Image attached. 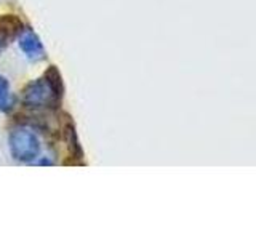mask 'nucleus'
<instances>
[{"label": "nucleus", "mask_w": 256, "mask_h": 240, "mask_svg": "<svg viewBox=\"0 0 256 240\" xmlns=\"http://www.w3.org/2000/svg\"><path fill=\"white\" fill-rule=\"evenodd\" d=\"M8 88H10V85H8V80L0 76V100H2L4 96L8 93Z\"/></svg>", "instance_id": "obj_7"}, {"label": "nucleus", "mask_w": 256, "mask_h": 240, "mask_svg": "<svg viewBox=\"0 0 256 240\" xmlns=\"http://www.w3.org/2000/svg\"><path fill=\"white\" fill-rule=\"evenodd\" d=\"M36 165H53V162L52 160H48V158H40V160H37V162H34Z\"/></svg>", "instance_id": "obj_8"}, {"label": "nucleus", "mask_w": 256, "mask_h": 240, "mask_svg": "<svg viewBox=\"0 0 256 240\" xmlns=\"http://www.w3.org/2000/svg\"><path fill=\"white\" fill-rule=\"evenodd\" d=\"M64 96V82L60 69L48 66L44 76L26 85L22 104L29 109H56Z\"/></svg>", "instance_id": "obj_1"}, {"label": "nucleus", "mask_w": 256, "mask_h": 240, "mask_svg": "<svg viewBox=\"0 0 256 240\" xmlns=\"http://www.w3.org/2000/svg\"><path fill=\"white\" fill-rule=\"evenodd\" d=\"M18 45L30 61H38L45 58V48L42 40L32 29H22V32L18 36Z\"/></svg>", "instance_id": "obj_3"}, {"label": "nucleus", "mask_w": 256, "mask_h": 240, "mask_svg": "<svg viewBox=\"0 0 256 240\" xmlns=\"http://www.w3.org/2000/svg\"><path fill=\"white\" fill-rule=\"evenodd\" d=\"M22 29V22L16 14H0V53L21 34Z\"/></svg>", "instance_id": "obj_4"}, {"label": "nucleus", "mask_w": 256, "mask_h": 240, "mask_svg": "<svg viewBox=\"0 0 256 240\" xmlns=\"http://www.w3.org/2000/svg\"><path fill=\"white\" fill-rule=\"evenodd\" d=\"M62 134H64V140H66V146H68L70 158H76L77 164H80V160H82V157H84V152H82V148H80L76 126H74V124H72L70 117H68L66 124H64V126H62Z\"/></svg>", "instance_id": "obj_5"}, {"label": "nucleus", "mask_w": 256, "mask_h": 240, "mask_svg": "<svg viewBox=\"0 0 256 240\" xmlns=\"http://www.w3.org/2000/svg\"><path fill=\"white\" fill-rule=\"evenodd\" d=\"M8 148L14 160L22 164H32L38 158L40 141L34 132L29 128H16L8 136Z\"/></svg>", "instance_id": "obj_2"}, {"label": "nucleus", "mask_w": 256, "mask_h": 240, "mask_svg": "<svg viewBox=\"0 0 256 240\" xmlns=\"http://www.w3.org/2000/svg\"><path fill=\"white\" fill-rule=\"evenodd\" d=\"M16 96L14 94H12V93H6L2 100H0V112H5V114H8L10 110H13L14 109V106H16Z\"/></svg>", "instance_id": "obj_6"}]
</instances>
